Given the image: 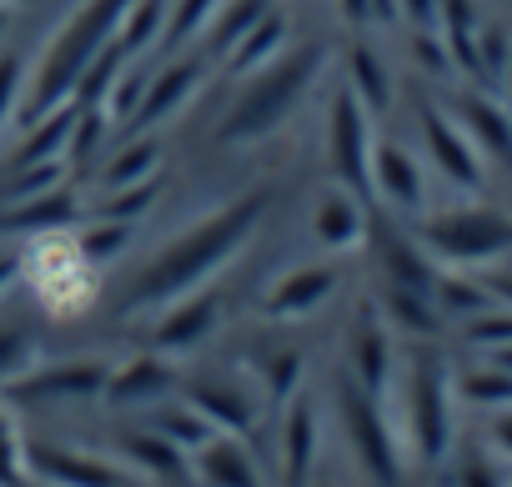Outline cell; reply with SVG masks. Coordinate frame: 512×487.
Segmentation results:
<instances>
[{
  "label": "cell",
  "instance_id": "74e56055",
  "mask_svg": "<svg viewBox=\"0 0 512 487\" xmlns=\"http://www.w3.org/2000/svg\"><path fill=\"white\" fill-rule=\"evenodd\" d=\"M26 367H36V337L26 327H0V387H11Z\"/></svg>",
  "mask_w": 512,
  "mask_h": 487
},
{
  "label": "cell",
  "instance_id": "7a4b0ae2",
  "mask_svg": "<svg viewBox=\"0 0 512 487\" xmlns=\"http://www.w3.org/2000/svg\"><path fill=\"white\" fill-rule=\"evenodd\" d=\"M126 6H131V0H81V6L46 36L41 56L26 61V91H21V111H16V126L11 131H21V126L51 116L56 106L76 101L81 76L106 51V41L116 36Z\"/></svg>",
  "mask_w": 512,
  "mask_h": 487
},
{
  "label": "cell",
  "instance_id": "f6af8a7d",
  "mask_svg": "<svg viewBox=\"0 0 512 487\" xmlns=\"http://www.w3.org/2000/svg\"><path fill=\"white\" fill-rule=\"evenodd\" d=\"M492 442H497V452L512 457V412H502V417L492 422Z\"/></svg>",
  "mask_w": 512,
  "mask_h": 487
},
{
  "label": "cell",
  "instance_id": "9c48e42d",
  "mask_svg": "<svg viewBox=\"0 0 512 487\" xmlns=\"http://www.w3.org/2000/svg\"><path fill=\"white\" fill-rule=\"evenodd\" d=\"M26 457V472L41 477L46 487H136L131 482V467H116L96 452H71V447H56V442H31L21 447Z\"/></svg>",
  "mask_w": 512,
  "mask_h": 487
},
{
  "label": "cell",
  "instance_id": "2e32d148",
  "mask_svg": "<svg viewBox=\"0 0 512 487\" xmlns=\"http://www.w3.org/2000/svg\"><path fill=\"white\" fill-rule=\"evenodd\" d=\"M277 447H282V482L287 487H307L312 467H317V412L312 402L297 392L277 422Z\"/></svg>",
  "mask_w": 512,
  "mask_h": 487
},
{
  "label": "cell",
  "instance_id": "44dd1931",
  "mask_svg": "<svg viewBox=\"0 0 512 487\" xmlns=\"http://www.w3.org/2000/svg\"><path fill=\"white\" fill-rule=\"evenodd\" d=\"M347 352H352V372H357V382H362L367 392L382 397L387 382H392V342H387V327H382V317H377L372 307L357 312Z\"/></svg>",
  "mask_w": 512,
  "mask_h": 487
},
{
  "label": "cell",
  "instance_id": "d590c367",
  "mask_svg": "<svg viewBox=\"0 0 512 487\" xmlns=\"http://www.w3.org/2000/svg\"><path fill=\"white\" fill-rule=\"evenodd\" d=\"M297 387H302V357L297 352H277V357L262 362V397L267 402L287 407L297 397Z\"/></svg>",
  "mask_w": 512,
  "mask_h": 487
},
{
  "label": "cell",
  "instance_id": "1f68e13d",
  "mask_svg": "<svg viewBox=\"0 0 512 487\" xmlns=\"http://www.w3.org/2000/svg\"><path fill=\"white\" fill-rule=\"evenodd\" d=\"M76 257L86 262V267H106V262H116L126 247H131V221H106V216H96L91 226H81L76 231Z\"/></svg>",
  "mask_w": 512,
  "mask_h": 487
},
{
  "label": "cell",
  "instance_id": "5bb4252c",
  "mask_svg": "<svg viewBox=\"0 0 512 487\" xmlns=\"http://www.w3.org/2000/svg\"><path fill=\"white\" fill-rule=\"evenodd\" d=\"M191 472L201 487H267L262 462H256V452L236 432H211L191 452Z\"/></svg>",
  "mask_w": 512,
  "mask_h": 487
},
{
  "label": "cell",
  "instance_id": "d6a6232c",
  "mask_svg": "<svg viewBox=\"0 0 512 487\" xmlns=\"http://www.w3.org/2000/svg\"><path fill=\"white\" fill-rule=\"evenodd\" d=\"M161 191V176H146L136 186H116V191H101L91 201V216H106V221H136Z\"/></svg>",
  "mask_w": 512,
  "mask_h": 487
},
{
  "label": "cell",
  "instance_id": "9a60e30c",
  "mask_svg": "<svg viewBox=\"0 0 512 487\" xmlns=\"http://www.w3.org/2000/svg\"><path fill=\"white\" fill-rule=\"evenodd\" d=\"M171 387H176L171 362H166L161 352H146V357H131L126 367L106 372L101 397H106L111 407H156L161 397H171Z\"/></svg>",
  "mask_w": 512,
  "mask_h": 487
},
{
  "label": "cell",
  "instance_id": "8992f818",
  "mask_svg": "<svg viewBox=\"0 0 512 487\" xmlns=\"http://www.w3.org/2000/svg\"><path fill=\"white\" fill-rule=\"evenodd\" d=\"M337 407H342V427H347V442H352V457L382 482V487H397L402 482V457H397V432L377 402V392H367L357 377H347L337 387Z\"/></svg>",
  "mask_w": 512,
  "mask_h": 487
},
{
  "label": "cell",
  "instance_id": "f546056e",
  "mask_svg": "<svg viewBox=\"0 0 512 487\" xmlns=\"http://www.w3.org/2000/svg\"><path fill=\"white\" fill-rule=\"evenodd\" d=\"M372 116L377 111H387V101H392V76H387V66L377 61V51H367V46H352L347 51V81H342Z\"/></svg>",
  "mask_w": 512,
  "mask_h": 487
},
{
  "label": "cell",
  "instance_id": "f1b7e54d",
  "mask_svg": "<svg viewBox=\"0 0 512 487\" xmlns=\"http://www.w3.org/2000/svg\"><path fill=\"white\" fill-rule=\"evenodd\" d=\"M156 166H161V141L151 136V131H141V136H131L106 166H101V191H116V186H136V181H146V176H156Z\"/></svg>",
  "mask_w": 512,
  "mask_h": 487
},
{
  "label": "cell",
  "instance_id": "52a82bcc",
  "mask_svg": "<svg viewBox=\"0 0 512 487\" xmlns=\"http://www.w3.org/2000/svg\"><path fill=\"white\" fill-rule=\"evenodd\" d=\"M372 111L347 91L337 86L332 101H327V161H332V176L337 186H347L352 196H372L367 191V166H372Z\"/></svg>",
  "mask_w": 512,
  "mask_h": 487
},
{
  "label": "cell",
  "instance_id": "ba28073f",
  "mask_svg": "<svg viewBox=\"0 0 512 487\" xmlns=\"http://www.w3.org/2000/svg\"><path fill=\"white\" fill-rule=\"evenodd\" d=\"M206 71H211V61H206L201 51H176V56H166V66L146 76L141 106H136V116L126 121V126H131V136L156 131V126H166L171 116H181V111H186V101L201 91Z\"/></svg>",
  "mask_w": 512,
  "mask_h": 487
},
{
  "label": "cell",
  "instance_id": "b9f144b4",
  "mask_svg": "<svg viewBox=\"0 0 512 487\" xmlns=\"http://www.w3.org/2000/svg\"><path fill=\"white\" fill-rule=\"evenodd\" d=\"M462 392L472 402H512V377L507 372H477V377L462 382Z\"/></svg>",
  "mask_w": 512,
  "mask_h": 487
},
{
  "label": "cell",
  "instance_id": "cb8c5ba5",
  "mask_svg": "<svg viewBox=\"0 0 512 487\" xmlns=\"http://www.w3.org/2000/svg\"><path fill=\"white\" fill-rule=\"evenodd\" d=\"M272 11V0H216V11H211V21H206V31H201V56L211 61V66H221L231 51H236V41L262 21Z\"/></svg>",
  "mask_w": 512,
  "mask_h": 487
},
{
  "label": "cell",
  "instance_id": "816d5d0a",
  "mask_svg": "<svg viewBox=\"0 0 512 487\" xmlns=\"http://www.w3.org/2000/svg\"><path fill=\"white\" fill-rule=\"evenodd\" d=\"M307 487H332V482H307Z\"/></svg>",
  "mask_w": 512,
  "mask_h": 487
},
{
  "label": "cell",
  "instance_id": "bcb514c9",
  "mask_svg": "<svg viewBox=\"0 0 512 487\" xmlns=\"http://www.w3.org/2000/svg\"><path fill=\"white\" fill-rule=\"evenodd\" d=\"M337 11H342V21H367V0H337Z\"/></svg>",
  "mask_w": 512,
  "mask_h": 487
},
{
  "label": "cell",
  "instance_id": "d4e9b609",
  "mask_svg": "<svg viewBox=\"0 0 512 487\" xmlns=\"http://www.w3.org/2000/svg\"><path fill=\"white\" fill-rule=\"evenodd\" d=\"M121 452H126V462L136 467V472H146V477H161V482H186V472H191V457L176 447V442H166L156 427H126L121 432Z\"/></svg>",
  "mask_w": 512,
  "mask_h": 487
},
{
  "label": "cell",
  "instance_id": "681fc988",
  "mask_svg": "<svg viewBox=\"0 0 512 487\" xmlns=\"http://www.w3.org/2000/svg\"><path fill=\"white\" fill-rule=\"evenodd\" d=\"M0 6H11V11H16V6H31V0H0Z\"/></svg>",
  "mask_w": 512,
  "mask_h": 487
},
{
  "label": "cell",
  "instance_id": "7bdbcfd3",
  "mask_svg": "<svg viewBox=\"0 0 512 487\" xmlns=\"http://www.w3.org/2000/svg\"><path fill=\"white\" fill-rule=\"evenodd\" d=\"M397 16H407L417 31H432L437 26V0H397Z\"/></svg>",
  "mask_w": 512,
  "mask_h": 487
},
{
  "label": "cell",
  "instance_id": "5b68a950",
  "mask_svg": "<svg viewBox=\"0 0 512 487\" xmlns=\"http://www.w3.org/2000/svg\"><path fill=\"white\" fill-rule=\"evenodd\" d=\"M422 252L437 262H457V267H477L492 262L502 252H512V216L492 211V206H457V211H437L422 221Z\"/></svg>",
  "mask_w": 512,
  "mask_h": 487
},
{
  "label": "cell",
  "instance_id": "3957f363",
  "mask_svg": "<svg viewBox=\"0 0 512 487\" xmlns=\"http://www.w3.org/2000/svg\"><path fill=\"white\" fill-rule=\"evenodd\" d=\"M322 66H327V51L322 46H297V51H282L272 66L251 71L246 86H241V96L226 106V116L216 126V141L221 146H256V141L277 136L297 116V106L307 101V91L317 86Z\"/></svg>",
  "mask_w": 512,
  "mask_h": 487
},
{
  "label": "cell",
  "instance_id": "ab89813d",
  "mask_svg": "<svg viewBox=\"0 0 512 487\" xmlns=\"http://www.w3.org/2000/svg\"><path fill=\"white\" fill-rule=\"evenodd\" d=\"M26 482V457H21V437L11 427V417L0 412V487H21Z\"/></svg>",
  "mask_w": 512,
  "mask_h": 487
},
{
  "label": "cell",
  "instance_id": "ac0fdd59",
  "mask_svg": "<svg viewBox=\"0 0 512 487\" xmlns=\"http://www.w3.org/2000/svg\"><path fill=\"white\" fill-rule=\"evenodd\" d=\"M372 241H377V262L387 272V287H407V292H427L432 297L437 272H432V257L422 252V241H412V236H402L392 226H377Z\"/></svg>",
  "mask_w": 512,
  "mask_h": 487
},
{
  "label": "cell",
  "instance_id": "60d3db41",
  "mask_svg": "<svg viewBox=\"0 0 512 487\" xmlns=\"http://www.w3.org/2000/svg\"><path fill=\"white\" fill-rule=\"evenodd\" d=\"M507 31H477V76H507Z\"/></svg>",
  "mask_w": 512,
  "mask_h": 487
},
{
  "label": "cell",
  "instance_id": "8fae6325",
  "mask_svg": "<svg viewBox=\"0 0 512 487\" xmlns=\"http://www.w3.org/2000/svg\"><path fill=\"white\" fill-rule=\"evenodd\" d=\"M367 191H372L382 206L402 211V216L422 211V201H427V176H422V161H417L402 141H372Z\"/></svg>",
  "mask_w": 512,
  "mask_h": 487
},
{
  "label": "cell",
  "instance_id": "4fadbf2b",
  "mask_svg": "<svg viewBox=\"0 0 512 487\" xmlns=\"http://www.w3.org/2000/svg\"><path fill=\"white\" fill-rule=\"evenodd\" d=\"M216 312H221V302H216L211 287H196V292L166 302V307H161V322H156V332H151V352L171 357V352L201 347V342L211 337V327H216Z\"/></svg>",
  "mask_w": 512,
  "mask_h": 487
},
{
  "label": "cell",
  "instance_id": "e575fe53",
  "mask_svg": "<svg viewBox=\"0 0 512 487\" xmlns=\"http://www.w3.org/2000/svg\"><path fill=\"white\" fill-rule=\"evenodd\" d=\"M387 312L397 327L407 332H437V302L427 292H407V287H387Z\"/></svg>",
  "mask_w": 512,
  "mask_h": 487
},
{
  "label": "cell",
  "instance_id": "f35d334b",
  "mask_svg": "<svg viewBox=\"0 0 512 487\" xmlns=\"http://www.w3.org/2000/svg\"><path fill=\"white\" fill-rule=\"evenodd\" d=\"M432 302H437V312H457V317H477V312L487 307V292H482L477 282H457V277H437V287H432Z\"/></svg>",
  "mask_w": 512,
  "mask_h": 487
},
{
  "label": "cell",
  "instance_id": "484cf974",
  "mask_svg": "<svg viewBox=\"0 0 512 487\" xmlns=\"http://www.w3.org/2000/svg\"><path fill=\"white\" fill-rule=\"evenodd\" d=\"M287 36H292V21L282 16V11H267L262 21H256L241 41H236V51L221 61L231 76H251V71H262V66H272L282 51H287Z\"/></svg>",
  "mask_w": 512,
  "mask_h": 487
},
{
  "label": "cell",
  "instance_id": "277c9868",
  "mask_svg": "<svg viewBox=\"0 0 512 487\" xmlns=\"http://www.w3.org/2000/svg\"><path fill=\"white\" fill-rule=\"evenodd\" d=\"M407 392V442L422 462H442L452 447V377L437 352H412L402 372Z\"/></svg>",
  "mask_w": 512,
  "mask_h": 487
},
{
  "label": "cell",
  "instance_id": "603a6c76",
  "mask_svg": "<svg viewBox=\"0 0 512 487\" xmlns=\"http://www.w3.org/2000/svg\"><path fill=\"white\" fill-rule=\"evenodd\" d=\"M457 126L472 136L477 156H497L512 166V111L487 101V96H462L457 101Z\"/></svg>",
  "mask_w": 512,
  "mask_h": 487
},
{
  "label": "cell",
  "instance_id": "6da1fadb",
  "mask_svg": "<svg viewBox=\"0 0 512 487\" xmlns=\"http://www.w3.org/2000/svg\"><path fill=\"white\" fill-rule=\"evenodd\" d=\"M262 216H267V191H241V196L221 201L216 211L186 221L166 247L131 277V287L121 297V312H161L166 302L206 287L256 236Z\"/></svg>",
  "mask_w": 512,
  "mask_h": 487
},
{
  "label": "cell",
  "instance_id": "f907efd6",
  "mask_svg": "<svg viewBox=\"0 0 512 487\" xmlns=\"http://www.w3.org/2000/svg\"><path fill=\"white\" fill-rule=\"evenodd\" d=\"M6 16H11V6H0V31H6Z\"/></svg>",
  "mask_w": 512,
  "mask_h": 487
},
{
  "label": "cell",
  "instance_id": "c3c4849f",
  "mask_svg": "<svg viewBox=\"0 0 512 487\" xmlns=\"http://www.w3.org/2000/svg\"><path fill=\"white\" fill-rule=\"evenodd\" d=\"M502 81H507V111H512V66H507V76H502Z\"/></svg>",
  "mask_w": 512,
  "mask_h": 487
},
{
  "label": "cell",
  "instance_id": "4dcf8cb0",
  "mask_svg": "<svg viewBox=\"0 0 512 487\" xmlns=\"http://www.w3.org/2000/svg\"><path fill=\"white\" fill-rule=\"evenodd\" d=\"M216 11V0H166V26H161V56L191 51V41H201L206 21Z\"/></svg>",
  "mask_w": 512,
  "mask_h": 487
},
{
  "label": "cell",
  "instance_id": "4316f807",
  "mask_svg": "<svg viewBox=\"0 0 512 487\" xmlns=\"http://www.w3.org/2000/svg\"><path fill=\"white\" fill-rule=\"evenodd\" d=\"M161 26H166V0H131L111 41L126 61H146L161 46Z\"/></svg>",
  "mask_w": 512,
  "mask_h": 487
},
{
  "label": "cell",
  "instance_id": "7402d4cb",
  "mask_svg": "<svg viewBox=\"0 0 512 487\" xmlns=\"http://www.w3.org/2000/svg\"><path fill=\"white\" fill-rule=\"evenodd\" d=\"M66 226H76V196L66 186L26 196V201H11L6 216H0V231H21V236H56Z\"/></svg>",
  "mask_w": 512,
  "mask_h": 487
},
{
  "label": "cell",
  "instance_id": "836d02e7",
  "mask_svg": "<svg viewBox=\"0 0 512 487\" xmlns=\"http://www.w3.org/2000/svg\"><path fill=\"white\" fill-rule=\"evenodd\" d=\"M66 186V161H31V166H11V181L0 191V201H26V196H41V191H56Z\"/></svg>",
  "mask_w": 512,
  "mask_h": 487
},
{
  "label": "cell",
  "instance_id": "e0dca14e",
  "mask_svg": "<svg viewBox=\"0 0 512 487\" xmlns=\"http://www.w3.org/2000/svg\"><path fill=\"white\" fill-rule=\"evenodd\" d=\"M332 292H337V272H332V267H317V262H312V267H292V272H282L277 287L267 292V317L297 322V317L317 312Z\"/></svg>",
  "mask_w": 512,
  "mask_h": 487
},
{
  "label": "cell",
  "instance_id": "7c38bea8",
  "mask_svg": "<svg viewBox=\"0 0 512 487\" xmlns=\"http://www.w3.org/2000/svg\"><path fill=\"white\" fill-rule=\"evenodd\" d=\"M422 146H427V161L462 191H477L482 186V156L472 146V136L457 126V116L437 111V106H422Z\"/></svg>",
  "mask_w": 512,
  "mask_h": 487
},
{
  "label": "cell",
  "instance_id": "ee69618b",
  "mask_svg": "<svg viewBox=\"0 0 512 487\" xmlns=\"http://www.w3.org/2000/svg\"><path fill=\"white\" fill-rule=\"evenodd\" d=\"M21 267H26V257H21L16 247H0V292H6V287H16Z\"/></svg>",
  "mask_w": 512,
  "mask_h": 487
},
{
  "label": "cell",
  "instance_id": "7dc6e473",
  "mask_svg": "<svg viewBox=\"0 0 512 487\" xmlns=\"http://www.w3.org/2000/svg\"><path fill=\"white\" fill-rule=\"evenodd\" d=\"M462 487H497V482H492V472H487V467H467Z\"/></svg>",
  "mask_w": 512,
  "mask_h": 487
},
{
  "label": "cell",
  "instance_id": "d6986e66",
  "mask_svg": "<svg viewBox=\"0 0 512 487\" xmlns=\"http://www.w3.org/2000/svg\"><path fill=\"white\" fill-rule=\"evenodd\" d=\"M312 236L322 241L327 252H347L367 236V211H362V196H352L347 186H332L317 196L312 206Z\"/></svg>",
  "mask_w": 512,
  "mask_h": 487
},
{
  "label": "cell",
  "instance_id": "30bf717a",
  "mask_svg": "<svg viewBox=\"0 0 512 487\" xmlns=\"http://www.w3.org/2000/svg\"><path fill=\"white\" fill-rule=\"evenodd\" d=\"M106 372H111L106 362H51V367H26L0 392L11 402H86V397H101Z\"/></svg>",
  "mask_w": 512,
  "mask_h": 487
},
{
  "label": "cell",
  "instance_id": "83f0119b",
  "mask_svg": "<svg viewBox=\"0 0 512 487\" xmlns=\"http://www.w3.org/2000/svg\"><path fill=\"white\" fill-rule=\"evenodd\" d=\"M146 427H156V432H161L166 442H176L186 457H191V452H196V447H201L211 432H216V427H211V422H206V417H201V412H196L186 397H161V402L151 407Z\"/></svg>",
  "mask_w": 512,
  "mask_h": 487
},
{
  "label": "cell",
  "instance_id": "8d00e7d4",
  "mask_svg": "<svg viewBox=\"0 0 512 487\" xmlns=\"http://www.w3.org/2000/svg\"><path fill=\"white\" fill-rule=\"evenodd\" d=\"M21 91H26V56L21 51H0V136L16 126Z\"/></svg>",
  "mask_w": 512,
  "mask_h": 487
},
{
  "label": "cell",
  "instance_id": "ffe728a7",
  "mask_svg": "<svg viewBox=\"0 0 512 487\" xmlns=\"http://www.w3.org/2000/svg\"><path fill=\"white\" fill-rule=\"evenodd\" d=\"M186 402L216 427V432H236V437H251L262 412H256V397H246L236 382H191Z\"/></svg>",
  "mask_w": 512,
  "mask_h": 487
}]
</instances>
